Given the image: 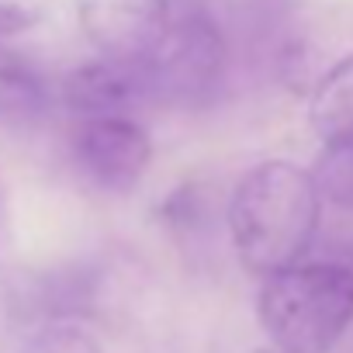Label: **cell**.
Segmentation results:
<instances>
[{
    "instance_id": "cell-1",
    "label": "cell",
    "mask_w": 353,
    "mask_h": 353,
    "mask_svg": "<svg viewBox=\"0 0 353 353\" xmlns=\"http://www.w3.org/2000/svg\"><path fill=\"white\" fill-rule=\"evenodd\" d=\"M322 198L312 173L288 163H256L236 184L229 205V229L239 263L256 277H274L298 267L319 232Z\"/></svg>"
},
{
    "instance_id": "cell-2",
    "label": "cell",
    "mask_w": 353,
    "mask_h": 353,
    "mask_svg": "<svg viewBox=\"0 0 353 353\" xmlns=\"http://www.w3.org/2000/svg\"><path fill=\"white\" fill-rule=\"evenodd\" d=\"M260 325L274 353H329L353 322V270L343 263H298L263 281Z\"/></svg>"
},
{
    "instance_id": "cell-3",
    "label": "cell",
    "mask_w": 353,
    "mask_h": 353,
    "mask_svg": "<svg viewBox=\"0 0 353 353\" xmlns=\"http://www.w3.org/2000/svg\"><path fill=\"white\" fill-rule=\"evenodd\" d=\"M149 97L181 104V108H201L208 104L225 77V39L222 28L205 11H184L170 14L163 35L142 59Z\"/></svg>"
},
{
    "instance_id": "cell-4",
    "label": "cell",
    "mask_w": 353,
    "mask_h": 353,
    "mask_svg": "<svg viewBox=\"0 0 353 353\" xmlns=\"http://www.w3.org/2000/svg\"><path fill=\"white\" fill-rule=\"evenodd\" d=\"M152 142L135 118H90L73 132V159L104 191H132L149 166Z\"/></svg>"
},
{
    "instance_id": "cell-5",
    "label": "cell",
    "mask_w": 353,
    "mask_h": 353,
    "mask_svg": "<svg viewBox=\"0 0 353 353\" xmlns=\"http://www.w3.org/2000/svg\"><path fill=\"white\" fill-rule=\"evenodd\" d=\"M77 18L101 59L142 63L170 21V0H77Z\"/></svg>"
},
{
    "instance_id": "cell-6",
    "label": "cell",
    "mask_w": 353,
    "mask_h": 353,
    "mask_svg": "<svg viewBox=\"0 0 353 353\" xmlns=\"http://www.w3.org/2000/svg\"><path fill=\"white\" fill-rule=\"evenodd\" d=\"M63 101L83 121L90 118H132L128 111L152 101L142 63H118V59H94L66 73Z\"/></svg>"
},
{
    "instance_id": "cell-7",
    "label": "cell",
    "mask_w": 353,
    "mask_h": 353,
    "mask_svg": "<svg viewBox=\"0 0 353 353\" xmlns=\"http://www.w3.org/2000/svg\"><path fill=\"white\" fill-rule=\"evenodd\" d=\"M308 118L322 145H353V56L339 59L319 80Z\"/></svg>"
},
{
    "instance_id": "cell-8",
    "label": "cell",
    "mask_w": 353,
    "mask_h": 353,
    "mask_svg": "<svg viewBox=\"0 0 353 353\" xmlns=\"http://www.w3.org/2000/svg\"><path fill=\"white\" fill-rule=\"evenodd\" d=\"M46 104H49V87L39 66L18 49H8L0 42V118L28 121L39 118Z\"/></svg>"
},
{
    "instance_id": "cell-9",
    "label": "cell",
    "mask_w": 353,
    "mask_h": 353,
    "mask_svg": "<svg viewBox=\"0 0 353 353\" xmlns=\"http://www.w3.org/2000/svg\"><path fill=\"white\" fill-rule=\"evenodd\" d=\"M312 181L319 198L353 212V145H322Z\"/></svg>"
},
{
    "instance_id": "cell-10",
    "label": "cell",
    "mask_w": 353,
    "mask_h": 353,
    "mask_svg": "<svg viewBox=\"0 0 353 353\" xmlns=\"http://www.w3.org/2000/svg\"><path fill=\"white\" fill-rule=\"evenodd\" d=\"M21 353H104L97 339L77 325H49L42 329Z\"/></svg>"
},
{
    "instance_id": "cell-11",
    "label": "cell",
    "mask_w": 353,
    "mask_h": 353,
    "mask_svg": "<svg viewBox=\"0 0 353 353\" xmlns=\"http://www.w3.org/2000/svg\"><path fill=\"white\" fill-rule=\"evenodd\" d=\"M49 11V0H0V39L35 28Z\"/></svg>"
}]
</instances>
